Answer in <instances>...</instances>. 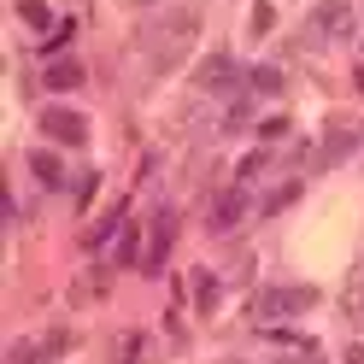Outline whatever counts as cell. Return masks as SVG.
Masks as SVG:
<instances>
[{"label": "cell", "instance_id": "cell-11", "mask_svg": "<svg viewBox=\"0 0 364 364\" xmlns=\"http://www.w3.org/2000/svg\"><path fill=\"white\" fill-rule=\"evenodd\" d=\"M48 88H82V65H77V59L48 65Z\"/></svg>", "mask_w": 364, "mask_h": 364}, {"label": "cell", "instance_id": "cell-2", "mask_svg": "<svg viewBox=\"0 0 364 364\" xmlns=\"http://www.w3.org/2000/svg\"><path fill=\"white\" fill-rule=\"evenodd\" d=\"M41 135H53L65 147H82L88 141V118L71 112V106H41Z\"/></svg>", "mask_w": 364, "mask_h": 364}, {"label": "cell", "instance_id": "cell-10", "mask_svg": "<svg viewBox=\"0 0 364 364\" xmlns=\"http://www.w3.org/2000/svg\"><path fill=\"white\" fill-rule=\"evenodd\" d=\"M118 223H124V206H112V212H106V218L95 223V230H88V235H82V247H106L112 235H118Z\"/></svg>", "mask_w": 364, "mask_h": 364}, {"label": "cell", "instance_id": "cell-3", "mask_svg": "<svg viewBox=\"0 0 364 364\" xmlns=\"http://www.w3.org/2000/svg\"><path fill=\"white\" fill-rule=\"evenodd\" d=\"M317 306V288H264L259 294V317H294V311H311Z\"/></svg>", "mask_w": 364, "mask_h": 364}, {"label": "cell", "instance_id": "cell-4", "mask_svg": "<svg viewBox=\"0 0 364 364\" xmlns=\"http://www.w3.org/2000/svg\"><path fill=\"white\" fill-rule=\"evenodd\" d=\"M171 241H176V212H159L153 218V235H147V270H159V264H165L171 259Z\"/></svg>", "mask_w": 364, "mask_h": 364}, {"label": "cell", "instance_id": "cell-6", "mask_svg": "<svg viewBox=\"0 0 364 364\" xmlns=\"http://www.w3.org/2000/svg\"><path fill=\"white\" fill-rule=\"evenodd\" d=\"M194 82H200V88H212V95H223V88L235 82V59H230V53H212V59H200Z\"/></svg>", "mask_w": 364, "mask_h": 364}, {"label": "cell", "instance_id": "cell-13", "mask_svg": "<svg viewBox=\"0 0 364 364\" xmlns=\"http://www.w3.org/2000/svg\"><path fill=\"white\" fill-rule=\"evenodd\" d=\"M194 300H200V311H212V306H218V282H212V270H194Z\"/></svg>", "mask_w": 364, "mask_h": 364}, {"label": "cell", "instance_id": "cell-18", "mask_svg": "<svg viewBox=\"0 0 364 364\" xmlns=\"http://www.w3.org/2000/svg\"><path fill=\"white\" fill-rule=\"evenodd\" d=\"M65 41H71V24H59V30H53V41H41V53H59Z\"/></svg>", "mask_w": 364, "mask_h": 364}, {"label": "cell", "instance_id": "cell-17", "mask_svg": "<svg viewBox=\"0 0 364 364\" xmlns=\"http://www.w3.org/2000/svg\"><path fill=\"white\" fill-rule=\"evenodd\" d=\"M288 200H300V182H288V188H277V194H270V200H264V212H282V206H288Z\"/></svg>", "mask_w": 364, "mask_h": 364}, {"label": "cell", "instance_id": "cell-15", "mask_svg": "<svg viewBox=\"0 0 364 364\" xmlns=\"http://www.w3.org/2000/svg\"><path fill=\"white\" fill-rule=\"evenodd\" d=\"M6 364H48V358H41V347H36V341H18V347L6 353Z\"/></svg>", "mask_w": 364, "mask_h": 364}, {"label": "cell", "instance_id": "cell-19", "mask_svg": "<svg viewBox=\"0 0 364 364\" xmlns=\"http://www.w3.org/2000/svg\"><path fill=\"white\" fill-rule=\"evenodd\" d=\"M347 364H364V347H353V353H347Z\"/></svg>", "mask_w": 364, "mask_h": 364}, {"label": "cell", "instance_id": "cell-16", "mask_svg": "<svg viewBox=\"0 0 364 364\" xmlns=\"http://www.w3.org/2000/svg\"><path fill=\"white\" fill-rule=\"evenodd\" d=\"M36 347H41V358H59L65 347H71V335H65V329H53V335H41Z\"/></svg>", "mask_w": 364, "mask_h": 364}, {"label": "cell", "instance_id": "cell-7", "mask_svg": "<svg viewBox=\"0 0 364 364\" xmlns=\"http://www.w3.org/2000/svg\"><path fill=\"white\" fill-rule=\"evenodd\" d=\"M241 212H247V188H223V194H218V206H212V230H218V235H230L235 223H241Z\"/></svg>", "mask_w": 364, "mask_h": 364}, {"label": "cell", "instance_id": "cell-14", "mask_svg": "<svg viewBox=\"0 0 364 364\" xmlns=\"http://www.w3.org/2000/svg\"><path fill=\"white\" fill-rule=\"evenodd\" d=\"M253 88H259V95H282V71H277V65H259V71H253Z\"/></svg>", "mask_w": 364, "mask_h": 364}, {"label": "cell", "instance_id": "cell-5", "mask_svg": "<svg viewBox=\"0 0 364 364\" xmlns=\"http://www.w3.org/2000/svg\"><path fill=\"white\" fill-rule=\"evenodd\" d=\"M317 30L335 36V41H347L353 36V0H323V6H317Z\"/></svg>", "mask_w": 364, "mask_h": 364}, {"label": "cell", "instance_id": "cell-12", "mask_svg": "<svg viewBox=\"0 0 364 364\" xmlns=\"http://www.w3.org/2000/svg\"><path fill=\"white\" fill-rule=\"evenodd\" d=\"M18 18H24L30 30H48V24H53V12L41 6V0H18Z\"/></svg>", "mask_w": 364, "mask_h": 364}, {"label": "cell", "instance_id": "cell-8", "mask_svg": "<svg viewBox=\"0 0 364 364\" xmlns=\"http://www.w3.org/2000/svg\"><path fill=\"white\" fill-rule=\"evenodd\" d=\"M30 171L41 176V188H59V182H65V165H59V153H48V147H36V153H30Z\"/></svg>", "mask_w": 364, "mask_h": 364}, {"label": "cell", "instance_id": "cell-1", "mask_svg": "<svg viewBox=\"0 0 364 364\" xmlns=\"http://www.w3.org/2000/svg\"><path fill=\"white\" fill-rule=\"evenodd\" d=\"M194 36H200V12H171L165 24L153 30V41H159V48H153V71H171Z\"/></svg>", "mask_w": 364, "mask_h": 364}, {"label": "cell", "instance_id": "cell-9", "mask_svg": "<svg viewBox=\"0 0 364 364\" xmlns=\"http://www.w3.org/2000/svg\"><path fill=\"white\" fill-rule=\"evenodd\" d=\"M358 147V135H353V124H341L335 135H329V141H323V165H335V159H347Z\"/></svg>", "mask_w": 364, "mask_h": 364}]
</instances>
